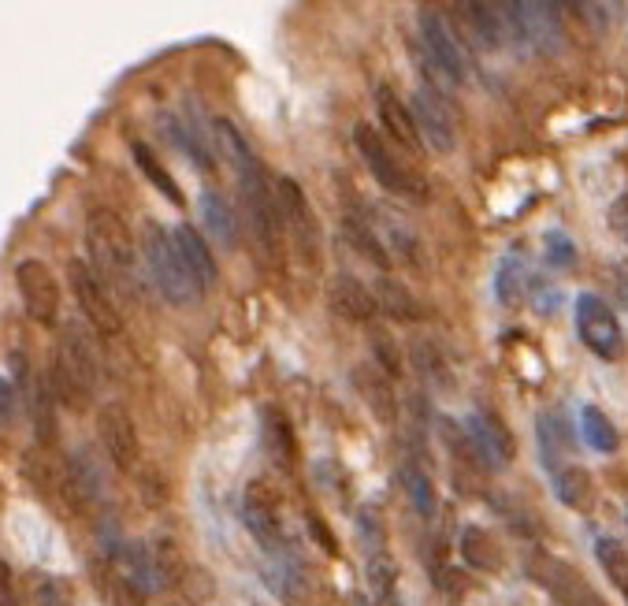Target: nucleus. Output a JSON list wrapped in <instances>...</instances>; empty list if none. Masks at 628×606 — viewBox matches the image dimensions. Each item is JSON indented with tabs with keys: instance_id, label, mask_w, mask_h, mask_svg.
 I'll use <instances>...</instances> for the list:
<instances>
[{
	"instance_id": "nucleus-1",
	"label": "nucleus",
	"mask_w": 628,
	"mask_h": 606,
	"mask_svg": "<svg viewBox=\"0 0 628 606\" xmlns=\"http://www.w3.org/2000/svg\"><path fill=\"white\" fill-rule=\"evenodd\" d=\"M86 246L93 257V272L105 276L112 287H127L134 279V235L127 220L112 209H93L86 220Z\"/></svg>"
},
{
	"instance_id": "nucleus-2",
	"label": "nucleus",
	"mask_w": 628,
	"mask_h": 606,
	"mask_svg": "<svg viewBox=\"0 0 628 606\" xmlns=\"http://www.w3.org/2000/svg\"><path fill=\"white\" fill-rule=\"evenodd\" d=\"M49 391L67 409H82L97 391V365H93L90 346L82 343L79 331H67L64 346L56 354V365L49 369Z\"/></svg>"
},
{
	"instance_id": "nucleus-3",
	"label": "nucleus",
	"mask_w": 628,
	"mask_h": 606,
	"mask_svg": "<svg viewBox=\"0 0 628 606\" xmlns=\"http://www.w3.org/2000/svg\"><path fill=\"white\" fill-rule=\"evenodd\" d=\"M354 142H357L361 160H365V168L372 172V179H376L383 190H391V194H398V198H420V194H424L420 179L409 172V164L394 153V145H387V138H383L376 127L357 123Z\"/></svg>"
},
{
	"instance_id": "nucleus-4",
	"label": "nucleus",
	"mask_w": 628,
	"mask_h": 606,
	"mask_svg": "<svg viewBox=\"0 0 628 606\" xmlns=\"http://www.w3.org/2000/svg\"><path fill=\"white\" fill-rule=\"evenodd\" d=\"M524 569H528V577L536 580L539 588H543L554 603H562V606H606V599L591 588V580L584 577L580 569L569 566L565 558H558V554H547V551L528 554Z\"/></svg>"
},
{
	"instance_id": "nucleus-5",
	"label": "nucleus",
	"mask_w": 628,
	"mask_h": 606,
	"mask_svg": "<svg viewBox=\"0 0 628 606\" xmlns=\"http://www.w3.org/2000/svg\"><path fill=\"white\" fill-rule=\"evenodd\" d=\"M145 268H149L153 283H157L160 294L171 305H194L201 298V287L186 272V264L179 257V250H175L171 235H160L157 227H149V235H145Z\"/></svg>"
},
{
	"instance_id": "nucleus-6",
	"label": "nucleus",
	"mask_w": 628,
	"mask_h": 606,
	"mask_svg": "<svg viewBox=\"0 0 628 606\" xmlns=\"http://www.w3.org/2000/svg\"><path fill=\"white\" fill-rule=\"evenodd\" d=\"M420 41H424L432 79L443 82V86H461L469 75V60H465V49H461L454 27L446 23V15L420 12Z\"/></svg>"
},
{
	"instance_id": "nucleus-7",
	"label": "nucleus",
	"mask_w": 628,
	"mask_h": 606,
	"mask_svg": "<svg viewBox=\"0 0 628 606\" xmlns=\"http://www.w3.org/2000/svg\"><path fill=\"white\" fill-rule=\"evenodd\" d=\"M67 279H71L75 302H79L82 317L90 320V328L97 335H105V339H116L119 331H123V317H119L116 302H112L108 283H101V276L93 272V264L71 261L67 264Z\"/></svg>"
},
{
	"instance_id": "nucleus-8",
	"label": "nucleus",
	"mask_w": 628,
	"mask_h": 606,
	"mask_svg": "<svg viewBox=\"0 0 628 606\" xmlns=\"http://www.w3.org/2000/svg\"><path fill=\"white\" fill-rule=\"evenodd\" d=\"M413 123L417 134H424V142L432 145L435 153H454L458 145V127H454V108L446 101L435 82H420L413 93Z\"/></svg>"
},
{
	"instance_id": "nucleus-9",
	"label": "nucleus",
	"mask_w": 628,
	"mask_h": 606,
	"mask_svg": "<svg viewBox=\"0 0 628 606\" xmlns=\"http://www.w3.org/2000/svg\"><path fill=\"white\" fill-rule=\"evenodd\" d=\"M576 331L606 361H614L621 354V324H617L614 309L602 302L599 294H580L576 298Z\"/></svg>"
},
{
	"instance_id": "nucleus-10",
	"label": "nucleus",
	"mask_w": 628,
	"mask_h": 606,
	"mask_svg": "<svg viewBox=\"0 0 628 606\" xmlns=\"http://www.w3.org/2000/svg\"><path fill=\"white\" fill-rule=\"evenodd\" d=\"M15 283H19V294H23L30 317L45 324V328H53L56 317H60V287H56L53 272L41 261L27 257V261L15 264Z\"/></svg>"
},
{
	"instance_id": "nucleus-11",
	"label": "nucleus",
	"mask_w": 628,
	"mask_h": 606,
	"mask_svg": "<svg viewBox=\"0 0 628 606\" xmlns=\"http://www.w3.org/2000/svg\"><path fill=\"white\" fill-rule=\"evenodd\" d=\"M97 435H101V447L119 469H134L138 462V428H134L131 413L123 406H105L97 417Z\"/></svg>"
},
{
	"instance_id": "nucleus-12",
	"label": "nucleus",
	"mask_w": 628,
	"mask_h": 606,
	"mask_svg": "<svg viewBox=\"0 0 628 606\" xmlns=\"http://www.w3.org/2000/svg\"><path fill=\"white\" fill-rule=\"evenodd\" d=\"M275 201H279V216L290 227V235L298 238L301 250L316 253V216L309 209V201L301 194V186L294 179H279L275 183Z\"/></svg>"
},
{
	"instance_id": "nucleus-13",
	"label": "nucleus",
	"mask_w": 628,
	"mask_h": 606,
	"mask_svg": "<svg viewBox=\"0 0 628 606\" xmlns=\"http://www.w3.org/2000/svg\"><path fill=\"white\" fill-rule=\"evenodd\" d=\"M469 439L476 454H480V462L491 465V469H498V465H506L513 458V439L495 413H476L469 421Z\"/></svg>"
},
{
	"instance_id": "nucleus-14",
	"label": "nucleus",
	"mask_w": 628,
	"mask_h": 606,
	"mask_svg": "<svg viewBox=\"0 0 628 606\" xmlns=\"http://www.w3.org/2000/svg\"><path fill=\"white\" fill-rule=\"evenodd\" d=\"M242 517H246L249 532H253V540L261 543V547H279V510H275V499L272 491L264 488V484H253V488L246 491V502H242Z\"/></svg>"
},
{
	"instance_id": "nucleus-15",
	"label": "nucleus",
	"mask_w": 628,
	"mask_h": 606,
	"mask_svg": "<svg viewBox=\"0 0 628 606\" xmlns=\"http://www.w3.org/2000/svg\"><path fill=\"white\" fill-rule=\"evenodd\" d=\"M328 302L331 309L339 313V317L346 320H372L376 317V294L361 283V279L354 276H339V279H331V287H328Z\"/></svg>"
},
{
	"instance_id": "nucleus-16",
	"label": "nucleus",
	"mask_w": 628,
	"mask_h": 606,
	"mask_svg": "<svg viewBox=\"0 0 628 606\" xmlns=\"http://www.w3.org/2000/svg\"><path fill=\"white\" fill-rule=\"evenodd\" d=\"M171 242H175V250L183 257L186 272L197 279V287H212L216 283V261H212V250L205 246V238L197 235L190 224H183L171 231Z\"/></svg>"
},
{
	"instance_id": "nucleus-17",
	"label": "nucleus",
	"mask_w": 628,
	"mask_h": 606,
	"mask_svg": "<svg viewBox=\"0 0 628 606\" xmlns=\"http://www.w3.org/2000/svg\"><path fill=\"white\" fill-rule=\"evenodd\" d=\"M376 105H380V119H383V127H387V134L394 138V145H402L406 153H417L420 134H417V123H413V112H409V108L394 97V90H387V86L376 93Z\"/></svg>"
},
{
	"instance_id": "nucleus-18",
	"label": "nucleus",
	"mask_w": 628,
	"mask_h": 606,
	"mask_svg": "<svg viewBox=\"0 0 628 606\" xmlns=\"http://www.w3.org/2000/svg\"><path fill=\"white\" fill-rule=\"evenodd\" d=\"M461 558L480 573H498L502 569V547L498 540L480 525H469L461 532Z\"/></svg>"
},
{
	"instance_id": "nucleus-19",
	"label": "nucleus",
	"mask_w": 628,
	"mask_h": 606,
	"mask_svg": "<svg viewBox=\"0 0 628 606\" xmlns=\"http://www.w3.org/2000/svg\"><path fill=\"white\" fill-rule=\"evenodd\" d=\"M201 224H205V231H209L220 246H235L238 242V220H235V209L227 205V201L216 194V190H205L201 194Z\"/></svg>"
},
{
	"instance_id": "nucleus-20",
	"label": "nucleus",
	"mask_w": 628,
	"mask_h": 606,
	"mask_svg": "<svg viewBox=\"0 0 628 606\" xmlns=\"http://www.w3.org/2000/svg\"><path fill=\"white\" fill-rule=\"evenodd\" d=\"M354 387L357 395L365 398L376 421H394V383L391 376H383L376 369H354Z\"/></svg>"
},
{
	"instance_id": "nucleus-21",
	"label": "nucleus",
	"mask_w": 628,
	"mask_h": 606,
	"mask_svg": "<svg viewBox=\"0 0 628 606\" xmlns=\"http://www.w3.org/2000/svg\"><path fill=\"white\" fill-rule=\"evenodd\" d=\"M517 15H521L524 41H532L539 49H547L562 30L558 27V4H517Z\"/></svg>"
},
{
	"instance_id": "nucleus-22",
	"label": "nucleus",
	"mask_w": 628,
	"mask_h": 606,
	"mask_svg": "<svg viewBox=\"0 0 628 606\" xmlns=\"http://www.w3.org/2000/svg\"><path fill=\"white\" fill-rule=\"evenodd\" d=\"M536 435H539V458L547 465L550 473H558L562 469V454L569 447V432H565V421L562 413H543L536 421Z\"/></svg>"
},
{
	"instance_id": "nucleus-23",
	"label": "nucleus",
	"mask_w": 628,
	"mask_h": 606,
	"mask_svg": "<svg viewBox=\"0 0 628 606\" xmlns=\"http://www.w3.org/2000/svg\"><path fill=\"white\" fill-rule=\"evenodd\" d=\"M580 432H584V443H588L595 454H614V450L621 447V435H617L614 421H610L599 406L580 409Z\"/></svg>"
},
{
	"instance_id": "nucleus-24",
	"label": "nucleus",
	"mask_w": 628,
	"mask_h": 606,
	"mask_svg": "<svg viewBox=\"0 0 628 606\" xmlns=\"http://www.w3.org/2000/svg\"><path fill=\"white\" fill-rule=\"evenodd\" d=\"M376 309H383L391 320H420V305L398 279L383 276L376 283Z\"/></svg>"
},
{
	"instance_id": "nucleus-25",
	"label": "nucleus",
	"mask_w": 628,
	"mask_h": 606,
	"mask_svg": "<svg viewBox=\"0 0 628 606\" xmlns=\"http://www.w3.org/2000/svg\"><path fill=\"white\" fill-rule=\"evenodd\" d=\"M216 142H220L223 157L235 164L238 175L257 172V168H261V160L253 157V149H249V142L242 138V134H238L235 123H227V119H216Z\"/></svg>"
},
{
	"instance_id": "nucleus-26",
	"label": "nucleus",
	"mask_w": 628,
	"mask_h": 606,
	"mask_svg": "<svg viewBox=\"0 0 628 606\" xmlns=\"http://www.w3.org/2000/svg\"><path fill=\"white\" fill-rule=\"evenodd\" d=\"M554 476V491H558V499L565 506H576V510H584L591 502V476L584 465H562Z\"/></svg>"
},
{
	"instance_id": "nucleus-27",
	"label": "nucleus",
	"mask_w": 628,
	"mask_h": 606,
	"mask_svg": "<svg viewBox=\"0 0 628 606\" xmlns=\"http://www.w3.org/2000/svg\"><path fill=\"white\" fill-rule=\"evenodd\" d=\"M264 443H268V454L279 465L294 462V432H290V421L279 409H264Z\"/></svg>"
},
{
	"instance_id": "nucleus-28",
	"label": "nucleus",
	"mask_w": 628,
	"mask_h": 606,
	"mask_svg": "<svg viewBox=\"0 0 628 606\" xmlns=\"http://www.w3.org/2000/svg\"><path fill=\"white\" fill-rule=\"evenodd\" d=\"M413 361H417L420 376L432 383V387H439V391H446L450 387V365H446V354L439 350L435 343H428V339H413Z\"/></svg>"
},
{
	"instance_id": "nucleus-29",
	"label": "nucleus",
	"mask_w": 628,
	"mask_h": 606,
	"mask_svg": "<svg viewBox=\"0 0 628 606\" xmlns=\"http://www.w3.org/2000/svg\"><path fill=\"white\" fill-rule=\"evenodd\" d=\"M402 488H406L409 502H413V510H417L420 517L435 514V488L420 465H402Z\"/></svg>"
},
{
	"instance_id": "nucleus-30",
	"label": "nucleus",
	"mask_w": 628,
	"mask_h": 606,
	"mask_svg": "<svg viewBox=\"0 0 628 606\" xmlns=\"http://www.w3.org/2000/svg\"><path fill=\"white\" fill-rule=\"evenodd\" d=\"M595 558L602 562L606 577L614 580L617 588H621V595L628 599V551L625 547L617 540H599L595 543Z\"/></svg>"
},
{
	"instance_id": "nucleus-31",
	"label": "nucleus",
	"mask_w": 628,
	"mask_h": 606,
	"mask_svg": "<svg viewBox=\"0 0 628 606\" xmlns=\"http://www.w3.org/2000/svg\"><path fill=\"white\" fill-rule=\"evenodd\" d=\"M134 160H138V168L145 172V179H149V183L157 186V190L164 194V198H171L175 205H183V194H179V186H175V179H171V175L157 164V157L149 153V145L134 142Z\"/></svg>"
},
{
	"instance_id": "nucleus-32",
	"label": "nucleus",
	"mask_w": 628,
	"mask_h": 606,
	"mask_svg": "<svg viewBox=\"0 0 628 606\" xmlns=\"http://www.w3.org/2000/svg\"><path fill=\"white\" fill-rule=\"evenodd\" d=\"M495 290H498V302H502V305L521 302V294H524V261H521V253H510V257L502 261V268H498V279H495Z\"/></svg>"
},
{
	"instance_id": "nucleus-33",
	"label": "nucleus",
	"mask_w": 628,
	"mask_h": 606,
	"mask_svg": "<svg viewBox=\"0 0 628 606\" xmlns=\"http://www.w3.org/2000/svg\"><path fill=\"white\" fill-rule=\"evenodd\" d=\"M346 238H350V242H354V246L365 253V257H372V261L380 264V268H387V264H391L387 250H383L380 242H376V235H372V227L357 224V220H346Z\"/></svg>"
},
{
	"instance_id": "nucleus-34",
	"label": "nucleus",
	"mask_w": 628,
	"mask_h": 606,
	"mask_svg": "<svg viewBox=\"0 0 628 606\" xmlns=\"http://www.w3.org/2000/svg\"><path fill=\"white\" fill-rule=\"evenodd\" d=\"M368 584H372V592L380 599L383 606H394V569L387 566V558L383 554H372V562H368Z\"/></svg>"
},
{
	"instance_id": "nucleus-35",
	"label": "nucleus",
	"mask_w": 628,
	"mask_h": 606,
	"mask_svg": "<svg viewBox=\"0 0 628 606\" xmlns=\"http://www.w3.org/2000/svg\"><path fill=\"white\" fill-rule=\"evenodd\" d=\"M547 253H550V264H558V268H569V264L576 261L573 242H569L562 231H550L547 235Z\"/></svg>"
},
{
	"instance_id": "nucleus-36",
	"label": "nucleus",
	"mask_w": 628,
	"mask_h": 606,
	"mask_svg": "<svg viewBox=\"0 0 628 606\" xmlns=\"http://www.w3.org/2000/svg\"><path fill=\"white\" fill-rule=\"evenodd\" d=\"M376 354H380L383 376H398L402 372V357H398V346L387 339V335H376Z\"/></svg>"
},
{
	"instance_id": "nucleus-37",
	"label": "nucleus",
	"mask_w": 628,
	"mask_h": 606,
	"mask_svg": "<svg viewBox=\"0 0 628 606\" xmlns=\"http://www.w3.org/2000/svg\"><path fill=\"white\" fill-rule=\"evenodd\" d=\"M15 409H19V398H15V387L4 376H0V424L15 421Z\"/></svg>"
},
{
	"instance_id": "nucleus-38",
	"label": "nucleus",
	"mask_w": 628,
	"mask_h": 606,
	"mask_svg": "<svg viewBox=\"0 0 628 606\" xmlns=\"http://www.w3.org/2000/svg\"><path fill=\"white\" fill-rule=\"evenodd\" d=\"M576 12L580 15H588V19H595V27H606V23H610V15L617 12L614 4H576Z\"/></svg>"
},
{
	"instance_id": "nucleus-39",
	"label": "nucleus",
	"mask_w": 628,
	"mask_h": 606,
	"mask_svg": "<svg viewBox=\"0 0 628 606\" xmlns=\"http://www.w3.org/2000/svg\"><path fill=\"white\" fill-rule=\"evenodd\" d=\"M610 224H614V231L628 242V198H617L614 209H610Z\"/></svg>"
},
{
	"instance_id": "nucleus-40",
	"label": "nucleus",
	"mask_w": 628,
	"mask_h": 606,
	"mask_svg": "<svg viewBox=\"0 0 628 606\" xmlns=\"http://www.w3.org/2000/svg\"><path fill=\"white\" fill-rule=\"evenodd\" d=\"M4 584H8V566L0 562V588H4Z\"/></svg>"
}]
</instances>
